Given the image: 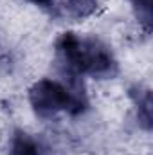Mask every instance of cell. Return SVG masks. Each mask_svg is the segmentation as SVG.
<instances>
[{"label":"cell","instance_id":"cell-7","mask_svg":"<svg viewBox=\"0 0 153 155\" xmlns=\"http://www.w3.org/2000/svg\"><path fill=\"white\" fill-rule=\"evenodd\" d=\"M34 5H40L43 9H54V0H29Z\"/></svg>","mask_w":153,"mask_h":155},{"label":"cell","instance_id":"cell-5","mask_svg":"<svg viewBox=\"0 0 153 155\" xmlns=\"http://www.w3.org/2000/svg\"><path fill=\"white\" fill-rule=\"evenodd\" d=\"M61 7L67 16L74 20H83L97 11L99 0H61Z\"/></svg>","mask_w":153,"mask_h":155},{"label":"cell","instance_id":"cell-1","mask_svg":"<svg viewBox=\"0 0 153 155\" xmlns=\"http://www.w3.org/2000/svg\"><path fill=\"white\" fill-rule=\"evenodd\" d=\"M56 58L65 74H88L96 79H114L119 74V63L112 49L94 36L63 33L56 40Z\"/></svg>","mask_w":153,"mask_h":155},{"label":"cell","instance_id":"cell-4","mask_svg":"<svg viewBox=\"0 0 153 155\" xmlns=\"http://www.w3.org/2000/svg\"><path fill=\"white\" fill-rule=\"evenodd\" d=\"M9 155H43V148L38 139L29 132L15 130L9 143Z\"/></svg>","mask_w":153,"mask_h":155},{"label":"cell","instance_id":"cell-3","mask_svg":"<svg viewBox=\"0 0 153 155\" xmlns=\"http://www.w3.org/2000/svg\"><path fill=\"white\" fill-rule=\"evenodd\" d=\"M128 96L132 103L135 105V114L139 119V124L144 130H151L153 124V99L151 90L144 85H132L128 88Z\"/></svg>","mask_w":153,"mask_h":155},{"label":"cell","instance_id":"cell-2","mask_svg":"<svg viewBox=\"0 0 153 155\" xmlns=\"http://www.w3.org/2000/svg\"><path fill=\"white\" fill-rule=\"evenodd\" d=\"M67 83L43 78L36 81L29 90V101L33 110L40 117H52L60 112H69L77 116L86 110L88 101L85 94V87L81 83V76L65 74Z\"/></svg>","mask_w":153,"mask_h":155},{"label":"cell","instance_id":"cell-6","mask_svg":"<svg viewBox=\"0 0 153 155\" xmlns=\"http://www.w3.org/2000/svg\"><path fill=\"white\" fill-rule=\"evenodd\" d=\"M133 9H135V15H137V20L142 24V27L146 31H150L151 27V18H153V13H151V0H130Z\"/></svg>","mask_w":153,"mask_h":155}]
</instances>
